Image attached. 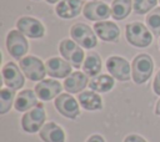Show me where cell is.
<instances>
[{
  "label": "cell",
  "instance_id": "obj_1",
  "mask_svg": "<svg viewBox=\"0 0 160 142\" xmlns=\"http://www.w3.org/2000/svg\"><path fill=\"white\" fill-rule=\"evenodd\" d=\"M126 41L135 47H148L152 42V34L142 22L134 21L125 26Z\"/></svg>",
  "mask_w": 160,
  "mask_h": 142
},
{
  "label": "cell",
  "instance_id": "obj_2",
  "mask_svg": "<svg viewBox=\"0 0 160 142\" xmlns=\"http://www.w3.org/2000/svg\"><path fill=\"white\" fill-rule=\"evenodd\" d=\"M154 71L152 57L148 54H139L132 59L131 62V77L135 83H145Z\"/></svg>",
  "mask_w": 160,
  "mask_h": 142
},
{
  "label": "cell",
  "instance_id": "obj_3",
  "mask_svg": "<svg viewBox=\"0 0 160 142\" xmlns=\"http://www.w3.org/2000/svg\"><path fill=\"white\" fill-rule=\"evenodd\" d=\"M70 36L82 49L90 50L98 45V39L94 29L84 22H75L70 27Z\"/></svg>",
  "mask_w": 160,
  "mask_h": 142
},
{
  "label": "cell",
  "instance_id": "obj_4",
  "mask_svg": "<svg viewBox=\"0 0 160 142\" xmlns=\"http://www.w3.org/2000/svg\"><path fill=\"white\" fill-rule=\"evenodd\" d=\"M59 52L62 56V59H65L69 64H71V66L76 69L82 66L85 60V52L82 47L79 44H76L72 39L61 40L59 44Z\"/></svg>",
  "mask_w": 160,
  "mask_h": 142
},
{
  "label": "cell",
  "instance_id": "obj_5",
  "mask_svg": "<svg viewBox=\"0 0 160 142\" xmlns=\"http://www.w3.org/2000/svg\"><path fill=\"white\" fill-rule=\"evenodd\" d=\"M46 113L42 103H38L34 108L26 111L21 117V127L28 133H35L41 130L45 125Z\"/></svg>",
  "mask_w": 160,
  "mask_h": 142
},
{
  "label": "cell",
  "instance_id": "obj_6",
  "mask_svg": "<svg viewBox=\"0 0 160 142\" xmlns=\"http://www.w3.org/2000/svg\"><path fill=\"white\" fill-rule=\"evenodd\" d=\"M20 61V69L22 73L30 80V81H42L46 75V67L45 64L36 56L29 55L22 57Z\"/></svg>",
  "mask_w": 160,
  "mask_h": 142
},
{
  "label": "cell",
  "instance_id": "obj_7",
  "mask_svg": "<svg viewBox=\"0 0 160 142\" xmlns=\"http://www.w3.org/2000/svg\"><path fill=\"white\" fill-rule=\"evenodd\" d=\"M6 49L10 56L21 60L29 50V42L25 35L19 30H10L6 35Z\"/></svg>",
  "mask_w": 160,
  "mask_h": 142
},
{
  "label": "cell",
  "instance_id": "obj_8",
  "mask_svg": "<svg viewBox=\"0 0 160 142\" xmlns=\"http://www.w3.org/2000/svg\"><path fill=\"white\" fill-rule=\"evenodd\" d=\"M1 76L5 86L15 91L20 90L25 83V77L22 75L21 69H19V66L12 61H9L2 66Z\"/></svg>",
  "mask_w": 160,
  "mask_h": 142
},
{
  "label": "cell",
  "instance_id": "obj_9",
  "mask_svg": "<svg viewBox=\"0 0 160 142\" xmlns=\"http://www.w3.org/2000/svg\"><path fill=\"white\" fill-rule=\"evenodd\" d=\"M16 29L30 39H41L45 35L44 24L32 16H21L18 19Z\"/></svg>",
  "mask_w": 160,
  "mask_h": 142
},
{
  "label": "cell",
  "instance_id": "obj_10",
  "mask_svg": "<svg viewBox=\"0 0 160 142\" xmlns=\"http://www.w3.org/2000/svg\"><path fill=\"white\" fill-rule=\"evenodd\" d=\"M106 70L109 71V73L119 80V81H129L130 80V64L126 59L121 57V56H110L106 62H105Z\"/></svg>",
  "mask_w": 160,
  "mask_h": 142
},
{
  "label": "cell",
  "instance_id": "obj_11",
  "mask_svg": "<svg viewBox=\"0 0 160 142\" xmlns=\"http://www.w3.org/2000/svg\"><path fill=\"white\" fill-rule=\"evenodd\" d=\"M54 105L56 111L66 118L75 120L80 115L79 101H76V98H74L70 93H60L55 98Z\"/></svg>",
  "mask_w": 160,
  "mask_h": 142
},
{
  "label": "cell",
  "instance_id": "obj_12",
  "mask_svg": "<svg viewBox=\"0 0 160 142\" xmlns=\"http://www.w3.org/2000/svg\"><path fill=\"white\" fill-rule=\"evenodd\" d=\"M82 15L91 21H104L111 15V7L101 0H91L84 5Z\"/></svg>",
  "mask_w": 160,
  "mask_h": 142
},
{
  "label": "cell",
  "instance_id": "obj_13",
  "mask_svg": "<svg viewBox=\"0 0 160 142\" xmlns=\"http://www.w3.org/2000/svg\"><path fill=\"white\" fill-rule=\"evenodd\" d=\"M61 90V83L52 78H44L42 81H39L34 87L35 93L41 101H50L52 98H56L60 95Z\"/></svg>",
  "mask_w": 160,
  "mask_h": 142
},
{
  "label": "cell",
  "instance_id": "obj_14",
  "mask_svg": "<svg viewBox=\"0 0 160 142\" xmlns=\"http://www.w3.org/2000/svg\"><path fill=\"white\" fill-rule=\"evenodd\" d=\"M92 29L96 36L105 42H118L120 37V29L112 21H108V20L98 21L94 24Z\"/></svg>",
  "mask_w": 160,
  "mask_h": 142
},
{
  "label": "cell",
  "instance_id": "obj_15",
  "mask_svg": "<svg viewBox=\"0 0 160 142\" xmlns=\"http://www.w3.org/2000/svg\"><path fill=\"white\" fill-rule=\"evenodd\" d=\"M46 73L54 78H66L71 75V64H69L65 59L60 57H50L45 61Z\"/></svg>",
  "mask_w": 160,
  "mask_h": 142
},
{
  "label": "cell",
  "instance_id": "obj_16",
  "mask_svg": "<svg viewBox=\"0 0 160 142\" xmlns=\"http://www.w3.org/2000/svg\"><path fill=\"white\" fill-rule=\"evenodd\" d=\"M84 5L82 0H61L55 6V12L61 19H72L80 15Z\"/></svg>",
  "mask_w": 160,
  "mask_h": 142
},
{
  "label": "cell",
  "instance_id": "obj_17",
  "mask_svg": "<svg viewBox=\"0 0 160 142\" xmlns=\"http://www.w3.org/2000/svg\"><path fill=\"white\" fill-rule=\"evenodd\" d=\"M89 76L84 72L75 71L69 75L64 81V88L68 93H80L88 85H89Z\"/></svg>",
  "mask_w": 160,
  "mask_h": 142
},
{
  "label": "cell",
  "instance_id": "obj_18",
  "mask_svg": "<svg viewBox=\"0 0 160 142\" xmlns=\"http://www.w3.org/2000/svg\"><path fill=\"white\" fill-rule=\"evenodd\" d=\"M38 95L35 93V91L28 88V90H22L16 95L15 102H14V107L16 111L19 112H26L31 108H34L38 105Z\"/></svg>",
  "mask_w": 160,
  "mask_h": 142
},
{
  "label": "cell",
  "instance_id": "obj_19",
  "mask_svg": "<svg viewBox=\"0 0 160 142\" xmlns=\"http://www.w3.org/2000/svg\"><path fill=\"white\" fill-rule=\"evenodd\" d=\"M39 136L44 142H65V132L55 122L45 123L39 131Z\"/></svg>",
  "mask_w": 160,
  "mask_h": 142
},
{
  "label": "cell",
  "instance_id": "obj_20",
  "mask_svg": "<svg viewBox=\"0 0 160 142\" xmlns=\"http://www.w3.org/2000/svg\"><path fill=\"white\" fill-rule=\"evenodd\" d=\"M80 106L86 111H98L102 108V100L95 91H82L78 96Z\"/></svg>",
  "mask_w": 160,
  "mask_h": 142
},
{
  "label": "cell",
  "instance_id": "obj_21",
  "mask_svg": "<svg viewBox=\"0 0 160 142\" xmlns=\"http://www.w3.org/2000/svg\"><path fill=\"white\" fill-rule=\"evenodd\" d=\"M115 85V78L111 75L100 73L95 77H92L89 82V87L91 91H95L98 93H105L112 90Z\"/></svg>",
  "mask_w": 160,
  "mask_h": 142
},
{
  "label": "cell",
  "instance_id": "obj_22",
  "mask_svg": "<svg viewBox=\"0 0 160 142\" xmlns=\"http://www.w3.org/2000/svg\"><path fill=\"white\" fill-rule=\"evenodd\" d=\"M101 65L102 64H101V59H100L99 54L90 51L85 56V60H84V64H82V71L89 77H95V76L100 75Z\"/></svg>",
  "mask_w": 160,
  "mask_h": 142
},
{
  "label": "cell",
  "instance_id": "obj_23",
  "mask_svg": "<svg viewBox=\"0 0 160 142\" xmlns=\"http://www.w3.org/2000/svg\"><path fill=\"white\" fill-rule=\"evenodd\" d=\"M110 7L112 19L124 20L130 15L132 10V0H112Z\"/></svg>",
  "mask_w": 160,
  "mask_h": 142
},
{
  "label": "cell",
  "instance_id": "obj_24",
  "mask_svg": "<svg viewBox=\"0 0 160 142\" xmlns=\"http://www.w3.org/2000/svg\"><path fill=\"white\" fill-rule=\"evenodd\" d=\"M15 90L9 87H2L0 91V115H5L10 111L11 106L15 102Z\"/></svg>",
  "mask_w": 160,
  "mask_h": 142
},
{
  "label": "cell",
  "instance_id": "obj_25",
  "mask_svg": "<svg viewBox=\"0 0 160 142\" xmlns=\"http://www.w3.org/2000/svg\"><path fill=\"white\" fill-rule=\"evenodd\" d=\"M146 26L155 36H160V7L152 9L145 17Z\"/></svg>",
  "mask_w": 160,
  "mask_h": 142
},
{
  "label": "cell",
  "instance_id": "obj_26",
  "mask_svg": "<svg viewBox=\"0 0 160 142\" xmlns=\"http://www.w3.org/2000/svg\"><path fill=\"white\" fill-rule=\"evenodd\" d=\"M159 0H132V10L138 15L149 14L152 9H155Z\"/></svg>",
  "mask_w": 160,
  "mask_h": 142
},
{
  "label": "cell",
  "instance_id": "obj_27",
  "mask_svg": "<svg viewBox=\"0 0 160 142\" xmlns=\"http://www.w3.org/2000/svg\"><path fill=\"white\" fill-rule=\"evenodd\" d=\"M152 88H154V92L158 96H160V70L155 75V78H154V82H152Z\"/></svg>",
  "mask_w": 160,
  "mask_h": 142
},
{
  "label": "cell",
  "instance_id": "obj_28",
  "mask_svg": "<svg viewBox=\"0 0 160 142\" xmlns=\"http://www.w3.org/2000/svg\"><path fill=\"white\" fill-rule=\"evenodd\" d=\"M124 142H146V141H145V138H142L141 136L135 135V133H131V135H128V136L124 138Z\"/></svg>",
  "mask_w": 160,
  "mask_h": 142
},
{
  "label": "cell",
  "instance_id": "obj_29",
  "mask_svg": "<svg viewBox=\"0 0 160 142\" xmlns=\"http://www.w3.org/2000/svg\"><path fill=\"white\" fill-rule=\"evenodd\" d=\"M86 142H105V140H104V137L100 136V135H91V136L86 140Z\"/></svg>",
  "mask_w": 160,
  "mask_h": 142
},
{
  "label": "cell",
  "instance_id": "obj_30",
  "mask_svg": "<svg viewBox=\"0 0 160 142\" xmlns=\"http://www.w3.org/2000/svg\"><path fill=\"white\" fill-rule=\"evenodd\" d=\"M155 115L160 116V98L158 100V102H156V105H155Z\"/></svg>",
  "mask_w": 160,
  "mask_h": 142
},
{
  "label": "cell",
  "instance_id": "obj_31",
  "mask_svg": "<svg viewBox=\"0 0 160 142\" xmlns=\"http://www.w3.org/2000/svg\"><path fill=\"white\" fill-rule=\"evenodd\" d=\"M45 1L51 5V4H56V2H59V1H61V0H45Z\"/></svg>",
  "mask_w": 160,
  "mask_h": 142
},
{
  "label": "cell",
  "instance_id": "obj_32",
  "mask_svg": "<svg viewBox=\"0 0 160 142\" xmlns=\"http://www.w3.org/2000/svg\"><path fill=\"white\" fill-rule=\"evenodd\" d=\"M34 1H39V0H34Z\"/></svg>",
  "mask_w": 160,
  "mask_h": 142
},
{
  "label": "cell",
  "instance_id": "obj_33",
  "mask_svg": "<svg viewBox=\"0 0 160 142\" xmlns=\"http://www.w3.org/2000/svg\"><path fill=\"white\" fill-rule=\"evenodd\" d=\"M159 45H160V40H159Z\"/></svg>",
  "mask_w": 160,
  "mask_h": 142
},
{
  "label": "cell",
  "instance_id": "obj_34",
  "mask_svg": "<svg viewBox=\"0 0 160 142\" xmlns=\"http://www.w3.org/2000/svg\"><path fill=\"white\" fill-rule=\"evenodd\" d=\"M89 1H91V0H89Z\"/></svg>",
  "mask_w": 160,
  "mask_h": 142
},
{
  "label": "cell",
  "instance_id": "obj_35",
  "mask_svg": "<svg viewBox=\"0 0 160 142\" xmlns=\"http://www.w3.org/2000/svg\"><path fill=\"white\" fill-rule=\"evenodd\" d=\"M159 1H160V0H159Z\"/></svg>",
  "mask_w": 160,
  "mask_h": 142
}]
</instances>
